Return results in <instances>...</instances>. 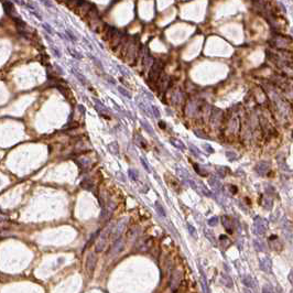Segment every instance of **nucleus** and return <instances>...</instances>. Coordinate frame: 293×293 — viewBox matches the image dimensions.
Segmentation results:
<instances>
[{"label": "nucleus", "instance_id": "40", "mask_svg": "<svg viewBox=\"0 0 293 293\" xmlns=\"http://www.w3.org/2000/svg\"><path fill=\"white\" fill-rule=\"evenodd\" d=\"M151 108H152V111H154V117L159 118V117H160V111H159V109H158L156 106H152Z\"/></svg>", "mask_w": 293, "mask_h": 293}, {"label": "nucleus", "instance_id": "17", "mask_svg": "<svg viewBox=\"0 0 293 293\" xmlns=\"http://www.w3.org/2000/svg\"><path fill=\"white\" fill-rule=\"evenodd\" d=\"M177 174H179V176H180L181 179L185 180L186 182L188 181V180H191V179H192L191 174L187 172L185 169H183V168H177Z\"/></svg>", "mask_w": 293, "mask_h": 293}, {"label": "nucleus", "instance_id": "7", "mask_svg": "<svg viewBox=\"0 0 293 293\" xmlns=\"http://www.w3.org/2000/svg\"><path fill=\"white\" fill-rule=\"evenodd\" d=\"M3 10H5V12L9 16V17H11V18H16V17H19V14H17V11H16V8L14 6L12 5V2L11 1H3Z\"/></svg>", "mask_w": 293, "mask_h": 293}, {"label": "nucleus", "instance_id": "38", "mask_svg": "<svg viewBox=\"0 0 293 293\" xmlns=\"http://www.w3.org/2000/svg\"><path fill=\"white\" fill-rule=\"evenodd\" d=\"M43 29L46 32H48L49 34H52V33H53V30H52V28H51V27L48 24V23H43Z\"/></svg>", "mask_w": 293, "mask_h": 293}, {"label": "nucleus", "instance_id": "39", "mask_svg": "<svg viewBox=\"0 0 293 293\" xmlns=\"http://www.w3.org/2000/svg\"><path fill=\"white\" fill-rule=\"evenodd\" d=\"M40 1H41L45 7H48V8H53V3L51 2L50 0H40Z\"/></svg>", "mask_w": 293, "mask_h": 293}, {"label": "nucleus", "instance_id": "24", "mask_svg": "<svg viewBox=\"0 0 293 293\" xmlns=\"http://www.w3.org/2000/svg\"><path fill=\"white\" fill-rule=\"evenodd\" d=\"M141 125H142V127L144 128V130L147 131L149 135H151V136H153L154 135V131H153V129L151 128V126L147 122V121H141Z\"/></svg>", "mask_w": 293, "mask_h": 293}, {"label": "nucleus", "instance_id": "19", "mask_svg": "<svg viewBox=\"0 0 293 293\" xmlns=\"http://www.w3.org/2000/svg\"><path fill=\"white\" fill-rule=\"evenodd\" d=\"M261 205L266 208V209H270L272 207V199L270 196H263L261 201Z\"/></svg>", "mask_w": 293, "mask_h": 293}, {"label": "nucleus", "instance_id": "26", "mask_svg": "<svg viewBox=\"0 0 293 293\" xmlns=\"http://www.w3.org/2000/svg\"><path fill=\"white\" fill-rule=\"evenodd\" d=\"M205 236L208 238V239H209V241H211L213 245H216V238L213 236V234L211 232V230L206 229V230H205Z\"/></svg>", "mask_w": 293, "mask_h": 293}, {"label": "nucleus", "instance_id": "41", "mask_svg": "<svg viewBox=\"0 0 293 293\" xmlns=\"http://www.w3.org/2000/svg\"><path fill=\"white\" fill-rule=\"evenodd\" d=\"M217 169H218V170H217V173H218L220 176H225V174H226V173H225V171H223L225 168H217Z\"/></svg>", "mask_w": 293, "mask_h": 293}, {"label": "nucleus", "instance_id": "35", "mask_svg": "<svg viewBox=\"0 0 293 293\" xmlns=\"http://www.w3.org/2000/svg\"><path fill=\"white\" fill-rule=\"evenodd\" d=\"M220 241H222V243H223V245L225 243V246H224L225 248H226V247H227V246L230 243V241H229L228 237H227V236H224V235H222V236H220Z\"/></svg>", "mask_w": 293, "mask_h": 293}, {"label": "nucleus", "instance_id": "45", "mask_svg": "<svg viewBox=\"0 0 293 293\" xmlns=\"http://www.w3.org/2000/svg\"><path fill=\"white\" fill-rule=\"evenodd\" d=\"M0 214H1V209H0Z\"/></svg>", "mask_w": 293, "mask_h": 293}, {"label": "nucleus", "instance_id": "29", "mask_svg": "<svg viewBox=\"0 0 293 293\" xmlns=\"http://www.w3.org/2000/svg\"><path fill=\"white\" fill-rule=\"evenodd\" d=\"M218 222H219L218 217H217V216H214V217H212V218H209L207 220V224L209 225L211 227H213V226H216V225L218 224Z\"/></svg>", "mask_w": 293, "mask_h": 293}, {"label": "nucleus", "instance_id": "13", "mask_svg": "<svg viewBox=\"0 0 293 293\" xmlns=\"http://www.w3.org/2000/svg\"><path fill=\"white\" fill-rule=\"evenodd\" d=\"M139 235V227L138 226H133L132 228H130L128 232H127V238L130 240V241H133L136 240V238L138 237Z\"/></svg>", "mask_w": 293, "mask_h": 293}, {"label": "nucleus", "instance_id": "1", "mask_svg": "<svg viewBox=\"0 0 293 293\" xmlns=\"http://www.w3.org/2000/svg\"><path fill=\"white\" fill-rule=\"evenodd\" d=\"M111 227H107L105 230L100 234V236L95 243V250L96 252H101L107 248L108 243H109V237L111 234Z\"/></svg>", "mask_w": 293, "mask_h": 293}, {"label": "nucleus", "instance_id": "37", "mask_svg": "<svg viewBox=\"0 0 293 293\" xmlns=\"http://www.w3.org/2000/svg\"><path fill=\"white\" fill-rule=\"evenodd\" d=\"M262 293H275L273 292V290H272V288L270 287L269 284H266L263 289H262Z\"/></svg>", "mask_w": 293, "mask_h": 293}, {"label": "nucleus", "instance_id": "30", "mask_svg": "<svg viewBox=\"0 0 293 293\" xmlns=\"http://www.w3.org/2000/svg\"><path fill=\"white\" fill-rule=\"evenodd\" d=\"M128 173H129V176H130V179H132L133 181L138 180V172L136 171V170H133V169H130Z\"/></svg>", "mask_w": 293, "mask_h": 293}, {"label": "nucleus", "instance_id": "6", "mask_svg": "<svg viewBox=\"0 0 293 293\" xmlns=\"http://www.w3.org/2000/svg\"><path fill=\"white\" fill-rule=\"evenodd\" d=\"M260 269L262 271H264L266 273H271L272 272V262L269 257H262L259 260Z\"/></svg>", "mask_w": 293, "mask_h": 293}, {"label": "nucleus", "instance_id": "9", "mask_svg": "<svg viewBox=\"0 0 293 293\" xmlns=\"http://www.w3.org/2000/svg\"><path fill=\"white\" fill-rule=\"evenodd\" d=\"M270 170V164L266 161H261L255 167V171L259 175H266Z\"/></svg>", "mask_w": 293, "mask_h": 293}, {"label": "nucleus", "instance_id": "11", "mask_svg": "<svg viewBox=\"0 0 293 293\" xmlns=\"http://www.w3.org/2000/svg\"><path fill=\"white\" fill-rule=\"evenodd\" d=\"M241 281H243V283L246 286L247 288H250V289H252V288L256 287V282L254 280V278L249 275H243V278H241Z\"/></svg>", "mask_w": 293, "mask_h": 293}, {"label": "nucleus", "instance_id": "21", "mask_svg": "<svg viewBox=\"0 0 293 293\" xmlns=\"http://www.w3.org/2000/svg\"><path fill=\"white\" fill-rule=\"evenodd\" d=\"M170 142L174 145L175 148H177V149H181V150H185V145L183 144L182 141L180 140H177V139H174V138H171L170 139Z\"/></svg>", "mask_w": 293, "mask_h": 293}, {"label": "nucleus", "instance_id": "28", "mask_svg": "<svg viewBox=\"0 0 293 293\" xmlns=\"http://www.w3.org/2000/svg\"><path fill=\"white\" fill-rule=\"evenodd\" d=\"M117 88H118V92H119L120 94H121L122 96H125V97H127V98H129V99H131V94L129 93V92H127V90H126L125 88H124V87H120V86H118Z\"/></svg>", "mask_w": 293, "mask_h": 293}, {"label": "nucleus", "instance_id": "4", "mask_svg": "<svg viewBox=\"0 0 293 293\" xmlns=\"http://www.w3.org/2000/svg\"><path fill=\"white\" fill-rule=\"evenodd\" d=\"M21 3L23 5V6L30 11V12L33 14V16H35V18L39 19V20H42V16H41V13L39 12V10L37 9V7H34V3L30 1V0H21Z\"/></svg>", "mask_w": 293, "mask_h": 293}, {"label": "nucleus", "instance_id": "12", "mask_svg": "<svg viewBox=\"0 0 293 293\" xmlns=\"http://www.w3.org/2000/svg\"><path fill=\"white\" fill-rule=\"evenodd\" d=\"M160 69H161V65L160 64H153L152 65V69H151V73H150V78L153 80V81H156L158 77H159V74H160Z\"/></svg>", "mask_w": 293, "mask_h": 293}, {"label": "nucleus", "instance_id": "42", "mask_svg": "<svg viewBox=\"0 0 293 293\" xmlns=\"http://www.w3.org/2000/svg\"><path fill=\"white\" fill-rule=\"evenodd\" d=\"M204 148H205V150H207L209 153H213V152H214V150L212 149V147H209L208 144H204Z\"/></svg>", "mask_w": 293, "mask_h": 293}, {"label": "nucleus", "instance_id": "10", "mask_svg": "<svg viewBox=\"0 0 293 293\" xmlns=\"http://www.w3.org/2000/svg\"><path fill=\"white\" fill-rule=\"evenodd\" d=\"M180 281H181V273H180L179 270H175L171 275V288H172V290H175L179 287Z\"/></svg>", "mask_w": 293, "mask_h": 293}, {"label": "nucleus", "instance_id": "31", "mask_svg": "<svg viewBox=\"0 0 293 293\" xmlns=\"http://www.w3.org/2000/svg\"><path fill=\"white\" fill-rule=\"evenodd\" d=\"M141 164H142V167L144 168V170L147 171V172H151V169H150V165L148 164V162H147V160L144 159V158H141Z\"/></svg>", "mask_w": 293, "mask_h": 293}, {"label": "nucleus", "instance_id": "3", "mask_svg": "<svg viewBox=\"0 0 293 293\" xmlns=\"http://www.w3.org/2000/svg\"><path fill=\"white\" fill-rule=\"evenodd\" d=\"M268 229V223L261 217H256L254 220V232L256 235H263Z\"/></svg>", "mask_w": 293, "mask_h": 293}, {"label": "nucleus", "instance_id": "2", "mask_svg": "<svg viewBox=\"0 0 293 293\" xmlns=\"http://www.w3.org/2000/svg\"><path fill=\"white\" fill-rule=\"evenodd\" d=\"M127 223H128V218H122L118 224H117V226H116L115 228H112L111 234H110V235H111L110 238L112 239V241H115V240H117V239H119V238L121 237L122 232H124L126 229Z\"/></svg>", "mask_w": 293, "mask_h": 293}, {"label": "nucleus", "instance_id": "22", "mask_svg": "<svg viewBox=\"0 0 293 293\" xmlns=\"http://www.w3.org/2000/svg\"><path fill=\"white\" fill-rule=\"evenodd\" d=\"M154 207H156V211L158 212L159 215H161V216H163V217L167 215V214H165V209L163 208V206L161 205L159 202H156V203H154Z\"/></svg>", "mask_w": 293, "mask_h": 293}, {"label": "nucleus", "instance_id": "33", "mask_svg": "<svg viewBox=\"0 0 293 293\" xmlns=\"http://www.w3.org/2000/svg\"><path fill=\"white\" fill-rule=\"evenodd\" d=\"M65 33H66V37H69V39L71 40V41H72V42H76V41H77V37H75L74 34H73L72 32L69 31V30H66V31H65Z\"/></svg>", "mask_w": 293, "mask_h": 293}, {"label": "nucleus", "instance_id": "5", "mask_svg": "<svg viewBox=\"0 0 293 293\" xmlns=\"http://www.w3.org/2000/svg\"><path fill=\"white\" fill-rule=\"evenodd\" d=\"M96 262H97V257L95 254L90 252L86 259V270H87L88 275H92L94 272L95 267H96Z\"/></svg>", "mask_w": 293, "mask_h": 293}, {"label": "nucleus", "instance_id": "32", "mask_svg": "<svg viewBox=\"0 0 293 293\" xmlns=\"http://www.w3.org/2000/svg\"><path fill=\"white\" fill-rule=\"evenodd\" d=\"M73 73L75 74V76L78 78V81L80 82H82L83 84H86V78H85V76H83V75H81L78 72H76V71H73Z\"/></svg>", "mask_w": 293, "mask_h": 293}, {"label": "nucleus", "instance_id": "8", "mask_svg": "<svg viewBox=\"0 0 293 293\" xmlns=\"http://www.w3.org/2000/svg\"><path fill=\"white\" fill-rule=\"evenodd\" d=\"M124 245H125V241H124V239H121V238L115 240L111 249H110V256H116L117 254H119V252L122 250V248H124Z\"/></svg>", "mask_w": 293, "mask_h": 293}, {"label": "nucleus", "instance_id": "15", "mask_svg": "<svg viewBox=\"0 0 293 293\" xmlns=\"http://www.w3.org/2000/svg\"><path fill=\"white\" fill-rule=\"evenodd\" d=\"M208 183H209L211 187H213V188L216 190V191H219V190L222 188V183H220V181H219L217 177H215V176H212V177L208 180Z\"/></svg>", "mask_w": 293, "mask_h": 293}, {"label": "nucleus", "instance_id": "44", "mask_svg": "<svg viewBox=\"0 0 293 293\" xmlns=\"http://www.w3.org/2000/svg\"><path fill=\"white\" fill-rule=\"evenodd\" d=\"M246 293H252V292H251L250 290H246Z\"/></svg>", "mask_w": 293, "mask_h": 293}, {"label": "nucleus", "instance_id": "27", "mask_svg": "<svg viewBox=\"0 0 293 293\" xmlns=\"http://www.w3.org/2000/svg\"><path fill=\"white\" fill-rule=\"evenodd\" d=\"M187 229H188V232H190V235L192 236L193 238H197V234H196V229L194 228L193 226L191 224H187Z\"/></svg>", "mask_w": 293, "mask_h": 293}, {"label": "nucleus", "instance_id": "34", "mask_svg": "<svg viewBox=\"0 0 293 293\" xmlns=\"http://www.w3.org/2000/svg\"><path fill=\"white\" fill-rule=\"evenodd\" d=\"M226 156H227L230 161H234V160L237 159V154L234 153V152H230V151H227V152H226Z\"/></svg>", "mask_w": 293, "mask_h": 293}, {"label": "nucleus", "instance_id": "36", "mask_svg": "<svg viewBox=\"0 0 293 293\" xmlns=\"http://www.w3.org/2000/svg\"><path fill=\"white\" fill-rule=\"evenodd\" d=\"M69 54L73 56V57H75V58H77V60H80V58H82V55L80 54V53H77L75 50H71V49H69Z\"/></svg>", "mask_w": 293, "mask_h": 293}, {"label": "nucleus", "instance_id": "23", "mask_svg": "<svg viewBox=\"0 0 293 293\" xmlns=\"http://www.w3.org/2000/svg\"><path fill=\"white\" fill-rule=\"evenodd\" d=\"M108 149H109V151L111 152L112 154H118L119 153V147L116 142H112V143L109 144V145H108Z\"/></svg>", "mask_w": 293, "mask_h": 293}, {"label": "nucleus", "instance_id": "43", "mask_svg": "<svg viewBox=\"0 0 293 293\" xmlns=\"http://www.w3.org/2000/svg\"><path fill=\"white\" fill-rule=\"evenodd\" d=\"M53 51H54V54H55L57 57H61V54H60V52H58L57 49H53Z\"/></svg>", "mask_w": 293, "mask_h": 293}, {"label": "nucleus", "instance_id": "18", "mask_svg": "<svg viewBox=\"0 0 293 293\" xmlns=\"http://www.w3.org/2000/svg\"><path fill=\"white\" fill-rule=\"evenodd\" d=\"M220 282L227 288H232V286H234V282L231 280V278L227 275H223L220 277Z\"/></svg>", "mask_w": 293, "mask_h": 293}, {"label": "nucleus", "instance_id": "25", "mask_svg": "<svg viewBox=\"0 0 293 293\" xmlns=\"http://www.w3.org/2000/svg\"><path fill=\"white\" fill-rule=\"evenodd\" d=\"M201 283H202V288H203V291H204V293H211L209 287H208V284H207V281L205 280V278H204V277H202Z\"/></svg>", "mask_w": 293, "mask_h": 293}, {"label": "nucleus", "instance_id": "20", "mask_svg": "<svg viewBox=\"0 0 293 293\" xmlns=\"http://www.w3.org/2000/svg\"><path fill=\"white\" fill-rule=\"evenodd\" d=\"M116 208V204L112 202V201H108V204H107V206H106V209H105V212H106V214L105 215H107V216H110L111 215V213L114 212V209Z\"/></svg>", "mask_w": 293, "mask_h": 293}, {"label": "nucleus", "instance_id": "16", "mask_svg": "<svg viewBox=\"0 0 293 293\" xmlns=\"http://www.w3.org/2000/svg\"><path fill=\"white\" fill-rule=\"evenodd\" d=\"M254 247L257 251H266L267 250V246L261 239H255L254 240Z\"/></svg>", "mask_w": 293, "mask_h": 293}, {"label": "nucleus", "instance_id": "14", "mask_svg": "<svg viewBox=\"0 0 293 293\" xmlns=\"http://www.w3.org/2000/svg\"><path fill=\"white\" fill-rule=\"evenodd\" d=\"M222 219H223V225H224L225 229L227 230L228 234H231L232 232V219L229 216H224Z\"/></svg>", "mask_w": 293, "mask_h": 293}]
</instances>
